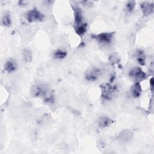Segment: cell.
<instances>
[{
  "label": "cell",
  "mask_w": 154,
  "mask_h": 154,
  "mask_svg": "<svg viewBox=\"0 0 154 154\" xmlns=\"http://www.w3.org/2000/svg\"><path fill=\"white\" fill-rule=\"evenodd\" d=\"M99 75V71L97 69H93L87 71L85 73V79L89 81H96Z\"/></svg>",
  "instance_id": "obj_9"
},
{
  "label": "cell",
  "mask_w": 154,
  "mask_h": 154,
  "mask_svg": "<svg viewBox=\"0 0 154 154\" xmlns=\"http://www.w3.org/2000/svg\"><path fill=\"white\" fill-rule=\"evenodd\" d=\"M67 55V52L63 49H57L56 50L53 54V57L55 59H63Z\"/></svg>",
  "instance_id": "obj_17"
},
{
  "label": "cell",
  "mask_w": 154,
  "mask_h": 154,
  "mask_svg": "<svg viewBox=\"0 0 154 154\" xmlns=\"http://www.w3.org/2000/svg\"><path fill=\"white\" fill-rule=\"evenodd\" d=\"M129 76L135 82H140L145 79L147 75L141 68L135 67L131 69L129 72Z\"/></svg>",
  "instance_id": "obj_3"
},
{
  "label": "cell",
  "mask_w": 154,
  "mask_h": 154,
  "mask_svg": "<svg viewBox=\"0 0 154 154\" xmlns=\"http://www.w3.org/2000/svg\"><path fill=\"white\" fill-rule=\"evenodd\" d=\"M74 11V26L80 25L83 22V16L81 9L77 7H73Z\"/></svg>",
  "instance_id": "obj_8"
},
{
  "label": "cell",
  "mask_w": 154,
  "mask_h": 154,
  "mask_svg": "<svg viewBox=\"0 0 154 154\" xmlns=\"http://www.w3.org/2000/svg\"><path fill=\"white\" fill-rule=\"evenodd\" d=\"M109 61L111 63L115 64V63H118V62H119L120 61V59L116 54H113L109 57Z\"/></svg>",
  "instance_id": "obj_19"
},
{
  "label": "cell",
  "mask_w": 154,
  "mask_h": 154,
  "mask_svg": "<svg viewBox=\"0 0 154 154\" xmlns=\"http://www.w3.org/2000/svg\"><path fill=\"white\" fill-rule=\"evenodd\" d=\"M74 28L76 33L79 36H82L87 32V25L86 23H82L80 25L74 26Z\"/></svg>",
  "instance_id": "obj_14"
},
{
  "label": "cell",
  "mask_w": 154,
  "mask_h": 154,
  "mask_svg": "<svg viewBox=\"0 0 154 154\" xmlns=\"http://www.w3.org/2000/svg\"><path fill=\"white\" fill-rule=\"evenodd\" d=\"M135 5V2L134 1H129L126 4V8L129 12H132Z\"/></svg>",
  "instance_id": "obj_18"
},
{
  "label": "cell",
  "mask_w": 154,
  "mask_h": 154,
  "mask_svg": "<svg viewBox=\"0 0 154 154\" xmlns=\"http://www.w3.org/2000/svg\"><path fill=\"white\" fill-rule=\"evenodd\" d=\"M113 36V32H102L93 35V37L100 43L107 45L112 42Z\"/></svg>",
  "instance_id": "obj_5"
},
{
  "label": "cell",
  "mask_w": 154,
  "mask_h": 154,
  "mask_svg": "<svg viewBox=\"0 0 154 154\" xmlns=\"http://www.w3.org/2000/svg\"><path fill=\"white\" fill-rule=\"evenodd\" d=\"M135 55L138 63L140 65L144 66L146 62V56H145L144 52L140 49H138L136 51L135 53Z\"/></svg>",
  "instance_id": "obj_13"
},
{
  "label": "cell",
  "mask_w": 154,
  "mask_h": 154,
  "mask_svg": "<svg viewBox=\"0 0 154 154\" xmlns=\"http://www.w3.org/2000/svg\"><path fill=\"white\" fill-rule=\"evenodd\" d=\"M101 96L106 100H111L114 97L118 91L116 86L110 84H104L100 85Z\"/></svg>",
  "instance_id": "obj_2"
},
{
  "label": "cell",
  "mask_w": 154,
  "mask_h": 154,
  "mask_svg": "<svg viewBox=\"0 0 154 154\" xmlns=\"http://www.w3.org/2000/svg\"><path fill=\"white\" fill-rule=\"evenodd\" d=\"M31 93L32 96L42 98L46 102L51 103L54 101L52 91L45 84H34L31 88Z\"/></svg>",
  "instance_id": "obj_1"
},
{
  "label": "cell",
  "mask_w": 154,
  "mask_h": 154,
  "mask_svg": "<svg viewBox=\"0 0 154 154\" xmlns=\"http://www.w3.org/2000/svg\"><path fill=\"white\" fill-rule=\"evenodd\" d=\"M112 120L109 117L106 116H102L99 119L97 124L100 128H103L110 125L112 123Z\"/></svg>",
  "instance_id": "obj_12"
},
{
  "label": "cell",
  "mask_w": 154,
  "mask_h": 154,
  "mask_svg": "<svg viewBox=\"0 0 154 154\" xmlns=\"http://www.w3.org/2000/svg\"><path fill=\"white\" fill-rule=\"evenodd\" d=\"M133 136L134 133L131 130L125 129L118 135L117 140L122 143H127L131 140Z\"/></svg>",
  "instance_id": "obj_6"
},
{
  "label": "cell",
  "mask_w": 154,
  "mask_h": 154,
  "mask_svg": "<svg viewBox=\"0 0 154 154\" xmlns=\"http://www.w3.org/2000/svg\"><path fill=\"white\" fill-rule=\"evenodd\" d=\"M11 20L9 13H5L1 18V24L4 26H9L11 25Z\"/></svg>",
  "instance_id": "obj_15"
},
{
  "label": "cell",
  "mask_w": 154,
  "mask_h": 154,
  "mask_svg": "<svg viewBox=\"0 0 154 154\" xmlns=\"http://www.w3.org/2000/svg\"><path fill=\"white\" fill-rule=\"evenodd\" d=\"M17 69L16 61L13 59H10L7 61L4 65V70L8 73H12Z\"/></svg>",
  "instance_id": "obj_10"
},
{
  "label": "cell",
  "mask_w": 154,
  "mask_h": 154,
  "mask_svg": "<svg viewBox=\"0 0 154 154\" xmlns=\"http://www.w3.org/2000/svg\"><path fill=\"white\" fill-rule=\"evenodd\" d=\"M131 92L132 96L134 98L138 97L141 96L142 93V89L140 82H135V84L131 87Z\"/></svg>",
  "instance_id": "obj_11"
},
{
  "label": "cell",
  "mask_w": 154,
  "mask_h": 154,
  "mask_svg": "<svg viewBox=\"0 0 154 154\" xmlns=\"http://www.w3.org/2000/svg\"><path fill=\"white\" fill-rule=\"evenodd\" d=\"M22 55L23 60L26 63H29L32 60V53L27 49H25L22 52Z\"/></svg>",
  "instance_id": "obj_16"
},
{
  "label": "cell",
  "mask_w": 154,
  "mask_h": 154,
  "mask_svg": "<svg viewBox=\"0 0 154 154\" xmlns=\"http://www.w3.org/2000/svg\"><path fill=\"white\" fill-rule=\"evenodd\" d=\"M150 87L151 91L153 93V78H152L150 80Z\"/></svg>",
  "instance_id": "obj_20"
},
{
  "label": "cell",
  "mask_w": 154,
  "mask_h": 154,
  "mask_svg": "<svg viewBox=\"0 0 154 154\" xmlns=\"http://www.w3.org/2000/svg\"><path fill=\"white\" fill-rule=\"evenodd\" d=\"M143 14L145 16L151 14L153 12V3L149 2H142L140 5Z\"/></svg>",
  "instance_id": "obj_7"
},
{
  "label": "cell",
  "mask_w": 154,
  "mask_h": 154,
  "mask_svg": "<svg viewBox=\"0 0 154 154\" xmlns=\"http://www.w3.org/2000/svg\"><path fill=\"white\" fill-rule=\"evenodd\" d=\"M26 18L29 22H41L44 19V15L37 9L34 8L26 13Z\"/></svg>",
  "instance_id": "obj_4"
}]
</instances>
